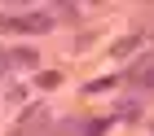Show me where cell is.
<instances>
[{"label":"cell","mask_w":154,"mask_h":136,"mask_svg":"<svg viewBox=\"0 0 154 136\" xmlns=\"http://www.w3.org/2000/svg\"><path fill=\"white\" fill-rule=\"evenodd\" d=\"M0 22L9 26V31H31V35L53 31V18H48V13H13V18H5V13H0Z\"/></svg>","instance_id":"obj_1"},{"label":"cell","mask_w":154,"mask_h":136,"mask_svg":"<svg viewBox=\"0 0 154 136\" xmlns=\"http://www.w3.org/2000/svg\"><path fill=\"white\" fill-rule=\"evenodd\" d=\"M119 114H123V119H137V114H141V105H137V101H123V105H119Z\"/></svg>","instance_id":"obj_7"},{"label":"cell","mask_w":154,"mask_h":136,"mask_svg":"<svg viewBox=\"0 0 154 136\" xmlns=\"http://www.w3.org/2000/svg\"><path fill=\"white\" fill-rule=\"evenodd\" d=\"M57 83H62L57 70H44V75H40V88H57Z\"/></svg>","instance_id":"obj_6"},{"label":"cell","mask_w":154,"mask_h":136,"mask_svg":"<svg viewBox=\"0 0 154 136\" xmlns=\"http://www.w3.org/2000/svg\"><path fill=\"white\" fill-rule=\"evenodd\" d=\"M137 44H141V35H123V40H119V44L110 48V53H115V57H128V53H132Z\"/></svg>","instance_id":"obj_3"},{"label":"cell","mask_w":154,"mask_h":136,"mask_svg":"<svg viewBox=\"0 0 154 136\" xmlns=\"http://www.w3.org/2000/svg\"><path fill=\"white\" fill-rule=\"evenodd\" d=\"M9 62H13V66H35L40 57H35V48H13V53H9Z\"/></svg>","instance_id":"obj_2"},{"label":"cell","mask_w":154,"mask_h":136,"mask_svg":"<svg viewBox=\"0 0 154 136\" xmlns=\"http://www.w3.org/2000/svg\"><path fill=\"white\" fill-rule=\"evenodd\" d=\"M79 127H84L79 136H101V132L110 127V119H93V123H79Z\"/></svg>","instance_id":"obj_4"},{"label":"cell","mask_w":154,"mask_h":136,"mask_svg":"<svg viewBox=\"0 0 154 136\" xmlns=\"http://www.w3.org/2000/svg\"><path fill=\"white\" fill-rule=\"evenodd\" d=\"M110 83H115V79H97V83H88V88H84V92H88V97H93V92H106Z\"/></svg>","instance_id":"obj_8"},{"label":"cell","mask_w":154,"mask_h":136,"mask_svg":"<svg viewBox=\"0 0 154 136\" xmlns=\"http://www.w3.org/2000/svg\"><path fill=\"white\" fill-rule=\"evenodd\" d=\"M0 70H9V53H5V48H0Z\"/></svg>","instance_id":"obj_9"},{"label":"cell","mask_w":154,"mask_h":136,"mask_svg":"<svg viewBox=\"0 0 154 136\" xmlns=\"http://www.w3.org/2000/svg\"><path fill=\"white\" fill-rule=\"evenodd\" d=\"M132 83H141V88H150V92H154V62H150V66H145V70H141V75H137Z\"/></svg>","instance_id":"obj_5"},{"label":"cell","mask_w":154,"mask_h":136,"mask_svg":"<svg viewBox=\"0 0 154 136\" xmlns=\"http://www.w3.org/2000/svg\"><path fill=\"white\" fill-rule=\"evenodd\" d=\"M9 136H22V132H18V127H13V132H9Z\"/></svg>","instance_id":"obj_10"}]
</instances>
